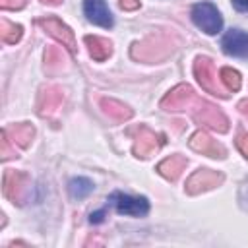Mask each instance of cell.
I'll use <instances>...</instances> for the list:
<instances>
[{"mask_svg": "<svg viewBox=\"0 0 248 248\" xmlns=\"http://www.w3.org/2000/svg\"><path fill=\"white\" fill-rule=\"evenodd\" d=\"M225 180L223 172L219 170H213V169H198L188 180H186V194L190 196H198L202 192H207V190H213L217 186H221Z\"/></svg>", "mask_w": 248, "mask_h": 248, "instance_id": "7", "label": "cell"}, {"mask_svg": "<svg viewBox=\"0 0 248 248\" xmlns=\"http://www.w3.org/2000/svg\"><path fill=\"white\" fill-rule=\"evenodd\" d=\"M101 108H103V112H105L107 116H110V118L116 120V122L130 120V118L134 116V110H132L128 105H124V103H120V101H116V99H107V97H103V99H101Z\"/></svg>", "mask_w": 248, "mask_h": 248, "instance_id": "17", "label": "cell"}, {"mask_svg": "<svg viewBox=\"0 0 248 248\" xmlns=\"http://www.w3.org/2000/svg\"><path fill=\"white\" fill-rule=\"evenodd\" d=\"M83 12H85L87 19L95 25H101V27L112 25V14H110L108 6L105 4V0H85Z\"/></svg>", "mask_w": 248, "mask_h": 248, "instance_id": "14", "label": "cell"}, {"mask_svg": "<svg viewBox=\"0 0 248 248\" xmlns=\"http://www.w3.org/2000/svg\"><path fill=\"white\" fill-rule=\"evenodd\" d=\"M232 4L238 12H248V0H232Z\"/></svg>", "mask_w": 248, "mask_h": 248, "instance_id": "27", "label": "cell"}, {"mask_svg": "<svg viewBox=\"0 0 248 248\" xmlns=\"http://www.w3.org/2000/svg\"><path fill=\"white\" fill-rule=\"evenodd\" d=\"M64 101V89L58 85H46L41 89L37 97V112L41 116H50L54 114Z\"/></svg>", "mask_w": 248, "mask_h": 248, "instance_id": "12", "label": "cell"}, {"mask_svg": "<svg viewBox=\"0 0 248 248\" xmlns=\"http://www.w3.org/2000/svg\"><path fill=\"white\" fill-rule=\"evenodd\" d=\"M6 134L10 136V140L14 143H17L19 147H29L33 138H35V128L29 122H19V124H12L6 128Z\"/></svg>", "mask_w": 248, "mask_h": 248, "instance_id": "18", "label": "cell"}, {"mask_svg": "<svg viewBox=\"0 0 248 248\" xmlns=\"http://www.w3.org/2000/svg\"><path fill=\"white\" fill-rule=\"evenodd\" d=\"M27 4V0H0L2 10H21Z\"/></svg>", "mask_w": 248, "mask_h": 248, "instance_id": "24", "label": "cell"}, {"mask_svg": "<svg viewBox=\"0 0 248 248\" xmlns=\"http://www.w3.org/2000/svg\"><path fill=\"white\" fill-rule=\"evenodd\" d=\"M43 4H48V6H60L62 4V0H41Z\"/></svg>", "mask_w": 248, "mask_h": 248, "instance_id": "30", "label": "cell"}, {"mask_svg": "<svg viewBox=\"0 0 248 248\" xmlns=\"http://www.w3.org/2000/svg\"><path fill=\"white\" fill-rule=\"evenodd\" d=\"M194 99H196L194 89H192L188 83H180V85H176L174 89H170V91L163 97L161 107H163L165 110H186Z\"/></svg>", "mask_w": 248, "mask_h": 248, "instance_id": "11", "label": "cell"}, {"mask_svg": "<svg viewBox=\"0 0 248 248\" xmlns=\"http://www.w3.org/2000/svg\"><path fill=\"white\" fill-rule=\"evenodd\" d=\"M178 48V39L170 33H153L145 37L143 41H138L132 45L130 54L134 60L145 62V64H157L167 60L174 50Z\"/></svg>", "mask_w": 248, "mask_h": 248, "instance_id": "1", "label": "cell"}, {"mask_svg": "<svg viewBox=\"0 0 248 248\" xmlns=\"http://www.w3.org/2000/svg\"><path fill=\"white\" fill-rule=\"evenodd\" d=\"M83 41L89 48L91 58L97 60V62H103L112 54V43L108 39H103V37H97V35H85Z\"/></svg>", "mask_w": 248, "mask_h": 248, "instance_id": "16", "label": "cell"}, {"mask_svg": "<svg viewBox=\"0 0 248 248\" xmlns=\"http://www.w3.org/2000/svg\"><path fill=\"white\" fill-rule=\"evenodd\" d=\"M31 176L23 170H6L4 172V180H2V192L4 196L16 203V205H23L29 196H31Z\"/></svg>", "mask_w": 248, "mask_h": 248, "instance_id": "3", "label": "cell"}, {"mask_svg": "<svg viewBox=\"0 0 248 248\" xmlns=\"http://www.w3.org/2000/svg\"><path fill=\"white\" fill-rule=\"evenodd\" d=\"M103 215H105L103 211H99V213H93V215H91V223H101V221H103Z\"/></svg>", "mask_w": 248, "mask_h": 248, "instance_id": "29", "label": "cell"}, {"mask_svg": "<svg viewBox=\"0 0 248 248\" xmlns=\"http://www.w3.org/2000/svg\"><path fill=\"white\" fill-rule=\"evenodd\" d=\"M108 202L114 205V209L118 213H124V215H145L149 211V202L143 198V196H128V194H122V192H114Z\"/></svg>", "mask_w": 248, "mask_h": 248, "instance_id": "9", "label": "cell"}, {"mask_svg": "<svg viewBox=\"0 0 248 248\" xmlns=\"http://www.w3.org/2000/svg\"><path fill=\"white\" fill-rule=\"evenodd\" d=\"M45 68L48 72H60V70L66 68V58H64L60 48L50 46V48L45 50Z\"/></svg>", "mask_w": 248, "mask_h": 248, "instance_id": "20", "label": "cell"}, {"mask_svg": "<svg viewBox=\"0 0 248 248\" xmlns=\"http://www.w3.org/2000/svg\"><path fill=\"white\" fill-rule=\"evenodd\" d=\"M132 136H134V155L138 159H147V157L155 155L161 149V145L165 143L161 134L153 132L151 128H147L143 124L136 126L132 130Z\"/></svg>", "mask_w": 248, "mask_h": 248, "instance_id": "4", "label": "cell"}, {"mask_svg": "<svg viewBox=\"0 0 248 248\" xmlns=\"http://www.w3.org/2000/svg\"><path fill=\"white\" fill-rule=\"evenodd\" d=\"M223 50L229 56H236V58H248V33L240 31V29H231L223 41H221Z\"/></svg>", "mask_w": 248, "mask_h": 248, "instance_id": "13", "label": "cell"}, {"mask_svg": "<svg viewBox=\"0 0 248 248\" xmlns=\"http://www.w3.org/2000/svg\"><path fill=\"white\" fill-rule=\"evenodd\" d=\"M37 23L52 37L56 39L58 43H62V46H66L72 54L78 52V45H76V37H74V31L58 17H41L37 19Z\"/></svg>", "mask_w": 248, "mask_h": 248, "instance_id": "8", "label": "cell"}, {"mask_svg": "<svg viewBox=\"0 0 248 248\" xmlns=\"http://www.w3.org/2000/svg\"><path fill=\"white\" fill-rule=\"evenodd\" d=\"M10 136L6 134V130H2L0 134V159L2 161H10V159H16L17 153H16V147L10 145Z\"/></svg>", "mask_w": 248, "mask_h": 248, "instance_id": "23", "label": "cell"}, {"mask_svg": "<svg viewBox=\"0 0 248 248\" xmlns=\"http://www.w3.org/2000/svg\"><path fill=\"white\" fill-rule=\"evenodd\" d=\"M236 145H238V149H240V153L248 159V134H242L238 140H236Z\"/></svg>", "mask_w": 248, "mask_h": 248, "instance_id": "25", "label": "cell"}, {"mask_svg": "<svg viewBox=\"0 0 248 248\" xmlns=\"http://www.w3.org/2000/svg\"><path fill=\"white\" fill-rule=\"evenodd\" d=\"M238 110H240L244 116H248V99H246V101H242V103L238 105Z\"/></svg>", "mask_w": 248, "mask_h": 248, "instance_id": "28", "label": "cell"}, {"mask_svg": "<svg viewBox=\"0 0 248 248\" xmlns=\"http://www.w3.org/2000/svg\"><path fill=\"white\" fill-rule=\"evenodd\" d=\"M192 21L207 35H215L223 27V17L219 10L209 2H200L192 8Z\"/></svg>", "mask_w": 248, "mask_h": 248, "instance_id": "6", "label": "cell"}, {"mask_svg": "<svg viewBox=\"0 0 248 248\" xmlns=\"http://www.w3.org/2000/svg\"><path fill=\"white\" fill-rule=\"evenodd\" d=\"M194 76L196 79L200 81V85L211 93V95H217V97H227V89L221 87V83L217 81V74H215V64L211 58L207 56H198L196 62H194Z\"/></svg>", "mask_w": 248, "mask_h": 248, "instance_id": "5", "label": "cell"}, {"mask_svg": "<svg viewBox=\"0 0 248 248\" xmlns=\"http://www.w3.org/2000/svg\"><path fill=\"white\" fill-rule=\"evenodd\" d=\"M93 192V182L89 178H83V176H78L70 182V194L74 198H85L87 194Z\"/></svg>", "mask_w": 248, "mask_h": 248, "instance_id": "21", "label": "cell"}, {"mask_svg": "<svg viewBox=\"0 0 248 248\" xmlns=\"http://www.w3.org/2000/svg\"><path fill=\"white\" fill-rule=\"evenodd\" d=\"M186 110L192 114V118H194L198 124H203V126H207L209 130L219 132V134L229 132V118L223 114V110H221L219 107H215V105H211V103H207V101L196 97V99L190 103V107H188Z\"/></svg>", "mask_w": 248, "mask_h": 248, "instance_id": "2", "label": "cell"}, {"mask_svg": "<svg viewBox=\"0 0 248 248\" xmlns=\"http://www.w3.org/2000/svg\"><path fill=\"white\" fill-rule=\"evenodd\" d=\"M186 165H188L186 157H182V155H170V157L163 159L157 165V172L161 176H165L167 180H176L182 174V170L186 169Z\"/></svg>", "mask_w": 248, "mask_h": 248, "instance_id": "15", "label": "cell"}, {"mask_svg": "<svg viewBox=\"0 0 248 248\" xmlns=\"http://www.w3.org/2000/svg\"><path fill=\"white\" fill-rule=\"evenodd\" d=\"M221 83L229 89V91H238L240 89V74L232 68H223L221 70Z\"/></svg>", "mask_w": 248, "mask_h": 248, "instance_id": "22", "label": "cell"}, {"mask_svg": "<svg viewBox=\"0 0 248 248\" xmlns=\"http://www.w3.org/2000/svg\"><path fill=\"white\" fill-rule=\"evenodd\" d=\"M120 8L122 10H138L140 0H120Z\"/></svg>", "mask_w": 248, "mask_h": 248, "instance_id": "26", "label": "cell"}, {"mask_svg": "<svg viewBox=\"0 0 248 248\" xmlns=\"http://www.w3.org/2000/svg\"><path fill=\"white\" fill-rule=\"evenodd\" d=\"M23 35V27L8 19H0V39L8 45H16Z\"/></svg>", "mask_w": 248, "mask_h": 248, "instance_id": "19", "label": "cell"}, {"mask_svg": "<svg viewBox=\"0 0 248 248\" xmlns=\"http://www.w3.org/2000/svg\"><path fill=\"white\" fill-rule=\"evenodd\" d=\"M188 145H190L194 151H198V153H202V155H207V157H213V159H225V157H227L225 145L219 143L217 140H213V138H211L207 132H203V130H198L196 134H192Z\"/></svg>", "mask_w": 248, "mask_h": 248, "instance_id": "10", "label": "cell"}]
</instances>
